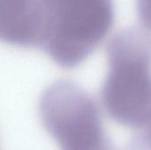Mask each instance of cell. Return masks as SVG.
Returning a JSON list of instances; mask_svg holds the SVG:
<instances>
[{
    "label": "cell",
    "mask_w": 151,
    "mask_h": 150,
    "mask_svg": "<svg viewBox=\"0 0 151 150\" xmlns=\"http://www.w3.org/2000/svg\"><path fill=\"white\" fill-rule=\"evenodd\" d=\"M113 22L112 0H42L40 49L58 65L74 68L102 43Z\"/></svg>",
    "instance_id": "obj_2"
},
{
    "label": "cell",
    "mask_w": 151,
    "mask_h": 150,
    "mask_svg": "<svg viewBox=\"0 0 151 150\" xmlns=\"http://www.w3.org/2000/svg\"><path fill=\"white\" fill-rule=\"evenodd\" d=\"M108 72L101 96L108 115L122 126L143 129L151 122V31L127 27L107 46Z\"/></svg>",
    "instance_id": "obj_1"
},
{
    "label": "cell",
    "mask_w": 151,
    "mask_h": 150,
    "mask_svg": "<svg viewBox=\"0 0 151 150\" xmlns=\"http://www.w3.org/2000/svg\"><path fill=\"white\" fill-rule=\"evenodd\" d=\"M39 115L61 150H114L95 101L72 80H57L43 91Z\"/></svg>",
    "instance_id": "obj_3"
},
{
    "label": "cell",
    "mask_w": 151,
    "mask_h": 150,
    "mask_svg": "<svg viewBox=\"0 0 151 150\" xmlns=\"http://www.w3.org/2000/svg\"><path fill=\"white\" fill-rule=\"evenodd\" d=\"M136 7L141 23L151 31V0H136Z\"/></svg>",
    "instance_id": "obj_5"
},
{
    "label": "cell",
    "mask_w": 151,
    "mask_h": 150,
    "mask_svg": "<svg viewBox=\"0 0 151 150\" xmlns=\"http://www.w3.org/2000/svg\"><path fill=\"white\" fill-rule=\"evenodd\" d=\"M0 37L13 46L40 49L42 0H0Z\"/></svg>",
    "instance_id": "obj_4"
}]
</instances>
